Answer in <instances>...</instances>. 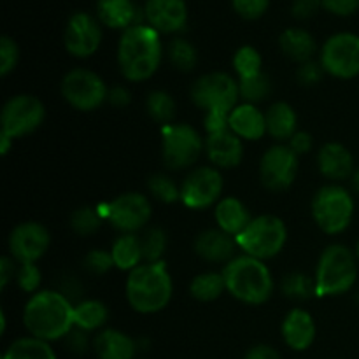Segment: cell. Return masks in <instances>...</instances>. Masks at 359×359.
Instances as JSON below:
<instances>
[{
    "mask_svg": "<svg viewBox=\"0 0 359 359\" xmlns=\"http://www.w3.org/2000/svg\"><path fill=\"white\" fill-rule=\"evenodd\" d=\"M163 60L161 34L147 23L133 25L121 32L118 42V67L130 83L147 81L158 72Z\"/></svg>",
    "mask_w": 359,
    "mask_h": 359,
    "instance_id": "6da1fadb",
    "label": "cell"
},
{
    "mask_svg": "<svg viewBox=\"0 0 359 359\" xmlns=\"http://www.w3.org/2000/svg\"><path fill=\"white\" fill-rule=\"evenodd\" d=\"M23 325L30 337L44 342L67 339L74 326V305L63 293L41 290L30 294L23 309Z\"/></svg>",
    "mask_w": 359,
    "mask_h": 359,
    "instance_id": "7a4b0ae2",
    "label": "cell"
},
{
    "mask_svg": "<svg viewBox=\"0 0 359 359\" xmlns=\"http://www.w3.org/2000/svg\"><path fill=\"white\" fill-rule=\"evenodd\" d=\"M174 294V280L165 262L142 263L128 273L126 300L139 314H156L163 311Z\"/></svg>",
    "mask_w": 359,
    "mask_h": 359,
    "instance_id": "3957f363",
    "label": "cell"
},
{
    "mask_svg": "<svg viewBox=\"0 0 359 359\" xmlns=\"http://www.w3.org/2000/svg\"><path fill=\"white\" fill-rule=\"evenodd\" d=\"M226 293L248 305H262L273 293V277L262 259L241 255L224 265L223 272Z\"/></svg>",
    "mask_w": 359,
    "mask_h": 359,
    "instance_id": "277c9868",
    "label": "cell"
},
{
    "mask_svg": "<svg viewBox=\"0 0 359 359\" xmlns=\"http://www.w3.org/2000/svg\"><path fill=\"white\" fill-rule=\"evenodd\" d=\"M356 279V252L342 244L328 245L319 256L318 266H316V297L328 298L347 293L349 290H353Z\"/></svg>",
    "mask_w": 359,
    "mask_h": 359,
    "instance_id": "5b68a950",
    "label": "cell"
},
{
    "mask_svg": "<svg viewBox=\"0 0 359 359\" xmlns=\"http://www.w3.org/2000/svg\"><path fill=\"white\" fill-rule=\"evenodd\" d=\"M235 241L242 255L265 262L283 251L287 241V228L280 217L262 214L252 217L251 223L235 237Z\"/></svg>",
    "mask_w": 359,
    "mask_h": 359,
    "instance_id": "8992f818",
    "label": "cell"
},
{
    "mask_svg": "<svg viewBox=\"0 0 359 359\" xmlns=\"http://www.w3.org/2000/svg\"><path fill=\"white\" fill-rule=\"evenodd\" d=\"M312 219L328 235H339L349 228L354 217V198L340 184H326L316 191L311 203Z\"/></svg>",
    "mask_w": 359,
    "mask_h": 359,
    "instance_id": "52a82bcc",
    "label": "cell"
},
{
    "mask_svg": "<svg viewBox=\"0 0 359 359\" xmlns=\"http://www.w3.org/2000/svg\"><path fill=\"white\" fill-rule=\"evenodd\" d=\"M241 91L238 81L226 72H209L200 76L191 88V100L196 107L203 109L205 114H226L238 105Z\"/></svg>",
    "mask_w": 359,
    "mask_h": 359,
    "instance_id": "ba28073f",
    "label": "cell"
},
{
    "mask_svg": "<svg viewBox=\"0 0 359 359\" xmlns=\"http://www.w3.org/2000/svg\"><path fill=\"white\" fill-rule=\"evenodd\" d=\"M205 151V139L186 123H170L161 130V156L170 170H182L196 163Z\"/></svg>",
    "mask_w": 359,
    "mask_h": 359,
    "instance_id": "9c48e42d",
    "label": "cell"
},
{
    "mask_svg": "<svg viewBox=\"0 0 359 359\" xmlns=\"http://www.w3.org/2000/svg\"><path fill=\"white\" fill-rule=\"evenodd\" d=\"M62 97L70 107L90 112L100 107L109 97V88L97 72L90 69H74L63 76L60 84Z\"/></svg>",
    "mask_w": 359,
    "mask_h": 359,
    "instance_id": "30bf717a",
    "label": "cell"
},
{
    "mask_svg": "<svg viewBox=\"0 0 359 359\" xmlns=\"http://www.w3.org/2000/svg\"><path fill=\"white\" fill-rule=\"evenodd\" d=\"M319 63L326 74L337 79H354L359 76V35L339 32L326 39L319 51Z\"/></svg>",
    "mask_w": 359,
    "mask_h": 359,
    "instance_id": "8fae6325",
    "label": "cell"
},
{
    "mask_svg": "<svg viewBox=\"0 0 359 359\" xmlns=\"http://www.w3.org/2000/svg\"><path fill=\"white\" fill-rule=\"evenodd\" d=\"M46 118V107L34 95H16L4 104L2 116V135L16 140L34 133L42 125Z\"/></svg>",
    "mask_w": 359,
    "mask_h": 359,
    "instance_id": "7c38bea8",
    "label": "cell"
},
{
    "mask_svg": "<svg viewBox=\"0 0 359 359\" xmlns=\"http://www.w3.org/2000/svg\"><path fill=\"white\" fill-rule=\"evenodd\" d=\"M224 181L219 168L200 167L189 172L181 184V202L191 210L209 209L221 200Z\"/></svg>",
    "mask_w": 359,
    "mask_h": 359,
    "instance_id": "4fadbf2b",
    "label": "cell"
},
{
    "mask_svg": "<svg viewBox=\"0 0 359 359\" xmlns=\"http://www.w3.org/2000/svg\"><path fill=\"white\" fill-rule=\"evenodd\" d=\"M151 216L153 207L149 198L137 191L116 196L104 210V217L121 233H137L149 223Z\"/></svg>",
    "mask_w": 359,
    "mask_h": 359,
    "instance_id": "5bb4252c",
    "label": "cell"
},
{
    "mask_svg": "<svg viewBox=\"0 0 359 359\" xmlns=\"http://www.w3.org/2000/svg\"><path fill=\"white\" fill-rule=\"evenodd\" d=\"M298 154L287 144L269 147L259 161V179L270 191H284L291 188L298 174Z\"/></svg>",
    "mask_w": 359,
    "mask_h": 359,
    "instance_id": "9a60e30c",
    "label": "cell"
},
{
    "mask_svg": "<svg viewBox=\"0 0 359 359\" xmlns=\"http://www.w3.org/2000/svg\"><path fill=\"white\" fill-rule=\"evenodd\" d=\"M63 44L74 58H90L102 44V23L97 16L76 13L69 18L63 32Z\"/></svg>",
    "mask_w": 359,
    "mask_h": 359,
    "instance_id": "2e32d148",
    "label": "cell"
},
{
    "mask_svg": "<svg viewBox=\"0 0 359 359\" xmlns=\"http://www.w3.org/2000/svg\"><path fill=\"white\" fill-rule=\"evenodd\" d=\"M11 258L18 263H37L48 252L51 235L48 228L35 221H27L14 226L9 235Z\"/></svg>",
    "mask_w": 359,
    "mask_h": 359,
    "instance_id": "e0dca14e",
    "label": "cell"
},
{
    "mask_svg": "<svg viewBox=\"0 0 359 359\" xmlns=\"http://www.w3.org/2000/svg\"><path fill=\"white\" fill-rule=\"evenodd\" d=\"M142 13L146 23L160 34H177L188 25L186 0H146Z\"/></svg>",
    "mask_w": 359,
    "mask_h": 359,
    "instance_id": "ac0fdd59",
    "label": "cell"
},
{
    "mask_svg": "<svg viewBox=\"0 0 359 359\" xmlns=\"http://www.w3.org/2000/svg\"><path fill=\"white\" fill-rule=\"evenodd\" d=\"M205 153L214 167L226 170V168H235L241 165L244 158V144L241 137L226 128L216 133H207Z\"/></svg>",
    "mask_w": 359,
    "mask_h": 359,
    "instance_id": "d6986e66",
    "label": "cell"
},
{
    "mask_svg": "<svg viewBox=\"0 0 359 359\" xmlns=\"http://www.w3.org/2000/svg\"><path fill=\"white\" fill-rule=\"evenodd\" d=\"M238 245L235 237L228 235L226 231L219 228H210V230L198 233L195 241V252L202 259L209 263H230L231 259L237 258Z\"/></svg>",
    "mask_w": 359,
    "mask_h": 359,
    "instance_id": "ffe728a7",
    "label": "cell"
},
{
    "mask_svg": "<svg viewBox=\"0 0 359 359\" xmlns=\"http://www.w3.org/2000/svg\"><path fill=\"white\" fill-rule=\"evenodd\" d=\"M280 333L286 346L293 351H307L316 340L314 318L305 309H291L284 318Z\"/></svg>",
    "mask_w": 359,
    "mask_h": 359,
    "instance_id": "44dd1931",
    "label": "cell"
},
{
    "mask_svg": "<svg viewBox=\"0 0 359 359\" xmlns=\"http://www.w3.org/2000/svg\"><path fill=\"white\" fill-rule=\"evenodd\" d=\"M318 167L330 181H346L354 174V158L344 144L326 142L318 153Z\"/></svg>",
    "mask_w": 359,
    "mask_h": 359,
    "instance_id": "7402d4cb",
    "label": "cell"
},
{
    "mask_svg": "<svg viewBox=\"0 0 359 359\" xmlns=\"http://www.w3.org/2000/svg\"><path fill=\"white\" fill-rule=\"evenodd\" d=\"M144 16L133 0H97V18L104 27L125 32Z\"/></svg>",
    "mask_w": 359,
    "mask_h": 359,
    "instance_id": "603a6c76",
    "label": "cell"
},
{
    "mask_svg": "<svg viewBox=\"0 0 359 359\" xmlns=\"http://www.w3.org/2000/svg\"><path fill=\"white\" fill-rule=\"evenodd\" d=\"M228 128L242 140H259L266 133L265 112L255 104H238L228 116Z\"/></svg>",
    "mask_w": 359,
    "mask_h": 359,
    "instance_id": "cb8c5ba5",
    "label": "cell"
},
{
    "mask_svg": "<svg viewBox=\"0 0 359 359\" xmlns=\"http://www.w3.org/2000/svg\"><path fill=\"white\" fill-rule=\"evenodd\" d=\"M214 219L219 230L226 231L231 237H237L244 231V228L251 223V214L244 202H241L235 196H224L216 203L214 209Z\"/></svg>",
    "mask_w": 359,
    "mask_h": 359,
    "instance_id": "d4e9b609",
    "label": "cell"
},
{
    "mask_svg": "<svg viewBox=\"0 0 359 359\" xmlns=\"http://www.w3.org/2000/svg\"><path fill=\"white\" fill-rule=\"evenodd\" d=\"M280 51L297 63H307L312 62L314 55L318 53V42H316L314 35L309 30L300 27H290L280 34L279 37Z\"/></svg>",
    "mask_w": 359,
    "mask_h": 359,
    "instance_id": "484cf974",
    "label": "cell"
},
{
    "mask_svg": "<svg viewBox=\"0 0 359 359\" xmlns=\"http://www.w3.org/2000/svg\"><path fill=\"white\" fill-rule=\"evenodd\" d=\"M98 359H133L137 353L135 340L119 330H102L93 340Z\"/></svg>",
    "mask_w": 359,
    "mask_h": 359,
    "instance_id": "4316f807",
    "label": "cell"
},
{
    "mask_svg": "<svg viewBox=\"0 0 359 359\" xmlns=\"http://www.w3.org/2000/svg\"><path fill=\"white\" fill-rule=\"evenodd\" d=\"M266 133L276 140H290L298 132V118L287 102H276L265 112Z\"/></svg>",
    "mask_w": 359,
    "mask_h": 359,
    "instance_id": "83f0119b",
    "label": "cell"
},
{
    "mask_svg": "<svg viewBox=\"0 0 359 359\" xmlns=\"http://www.w3.org/2000/svg\"><path fill=\"white\" fill-rule=\"evenodd\" d=\"M112 259H114L116 269L123 272H132L137 266L144 263L142 244L137 233H123L114 241L111 249Z\"/></svg>",
    "mask_w": 359,
    "mask_h": 359,
    "instance_id": "f1b7e54d",
    "label": "cell"
},
{
    "mask_svg": "<svg viewBox=\"0 0 359 359\" xmlns=\"http://www.w3.org/2000/svg\"><path fill=\"white\" fill-rule=\"evenodd\" d=\"M107 305L100 300H83L74 305V326L81 332H95L107 323Z\"/></svg>",
    "mask_w": 359,
    "mask_h": 359,
    "instance_id": "f546056e",
    "label": "cell"
},
{
    "mask_svg": "<svg viewBox=\"0 0 359 359\" xmlns=\"http://www.w3.org/2000/svg\"><path fill=\"white\" fill-rule=\"evenodd\" d=\"M2 359H58L49 342L35 337H23L11 344Z\"/></svg>",
    "mask_w": 359,
    "mask_h": 359,
    "instance_id": "4dcf8cb0",
    "label": "cell"
},
{
    "mask_svg": "<svg viewBox=\"0 0 359 359\" xmlns=\"http://www.w3.org/2000/svg\"><path fill=\"white\" fill-rule=\"evenodd\" d=\"M226 291L223 273L217 272H203L193 277L189 284V293L198 302H214Z\"/></svg>",
    "mask_w": 359,
    "mask_h": 359,
    "instance_id": "1f68e13d",
    "label": "cell"
},
{
    "mask_svg": "<svg viewBox=\"0 0 359 359\" xmlns=\"http://www.w3.org/2000/svg\"><path fill=\"white\" fill-rule=\"evenodd\" d=\"M168 60L181 72H191L198 63V53L191 42L182 37H175L168 44Z\"/></svg>",
    "mask_w": 359,
    "mask_h": 359,
    "instance_id": "d6a6232c",
    "label": "cell"
},
{
    "mask_svg": "<svg viewBox=\"0 0 359 359\" xmlns=\"http://www.w3.org/2000/svg\"><path fill=\"white\" fill-rule=\"evenodd\" d=\"M146 111L151 119L161 123V125H170L175 116V102L167 91H151L146 100Z\"/></svg>",
    "mask_w": 359,
    "mask_h": 359,
    "instance_id": "836d02e7",
    "label": "cell"
},
{
    "mask_svg": "<svg viewBox=\"0 0 359 359\" xmlns=\"http://www.w3.org/2000/svg\"><path fill=\"white\" fill-rule=\"evenodd\" d=\"M233 69L238 79L258 76L263 72V58L259 51L252 46H242L233 55Z\"/></svg>",
    "mask_w": 359,
    "mask_h": 359,
    "instance_id": "e575fe53",
    "label": "cell"
},
{
    "mask_svg": "<svg viewBox=\"0 0 359 359\" xmlns=\"http://www.w3.org/2000/svg\"><path fill=\"white\" fill-rule=\"evenodd\" d=\"M102 219H104V214L100 210L84 205L70 214V228L81 237H90V235H95L100 230Z\"/></svg>",
    "mask_w": 359,
    "mask_h": 359,
    "instance_id": "d590c367",
    "label": "cell"
},
{
    "mask_svg": "<svg viewBox=\"0 0 359 359\" xmlns=\"http://www.w3.org/2000/svg\"><path fill=\"white\" fill-rule=\"evenodd\" d=\"M238 91H241L242 102L256 105L269 97L272 91V83H270L269 76L262 72L258 76L248 77V79H238Z\"/></svg>",
    "mask_w": 359,
    "mask_h": 359,
    "instance_id": "8d00e7d4",
    "label": "cell"
},
{
    "mask_svg": "<svg viewBox=\"0 0 359 359\" xmlns=\"http://www.w3.org/2000/svg\"><path fill=\"white\" fill-rule=\"evenodd\" d=\"M140 244H142L144 263L163 262L165 249H167V235L161 228H149L140 235Z\"/></svg>",
    "mask_w": 359,
    "mask_h": 359,
    "instance_id": "74e56055",
    "label": "cell"
},
{
    "mask_svg": "<svg viewBox=\"0 0 359 359\" xmlns=\"http://www.w3.org/2000/svg\"><path fill=\"white\" fill-rule=\"evenodd\" d=\"M280 287H283V293L291 300H307L312 294H316L314 280L300 272L287 273Z\"/></svg>",
    "mask_w": 359,
    "mask_h": 359,
    "instance_id": "f35d334b",
    "label": "cell"
},
{
    "mask_svg": "<svg viewBox=\"0 0 359 359\" xmlns=\"http://www.w3.org/2000/svg\"><path fill=\"white\" fill-rule=\"evenodd\" d=\"M147 189L156 200L163 203H174L181 200V186L175 184L168 175L156 174L147 181Z\"/></svg>",
    "mask_w": 359,
    "mask_h": 359,
    "instance_id": "ab89813d",
    "label": "cell"
},
{
    "mask_svg": "<svg viewBox=\"0 0 359 359\" xmlns=\"http://www.w3.org/2000/svg\"><path fill=\"white\" fill-rule=\"evenodd\" d=\"M18 272H16V283L20 286V290H23L25 293H37L41 291V279L42 273L35 263H18Z\"/></svg>",
    "mask_w": 359,
    "mask_h": 359,
    "instance_id": "60d3db41",
    "label": "cell"
},
{
    "mask_svg": "<svg viewBox=\"0 0 359 359\" xmlns=\"http://www.w3.org/2000/svg\"><path fill=\"white\" fill-rule=\"evenodd\" d=\"M84 269L88 270L93 276H104L109 270L114 266V259H112L111 251H105V249H93V251L88 252L83 259Z\"/></svg>",
    "mask_w": 359,
    "mask_h": 359,
    "instance_id": "b9f144b4",
    "label": "cell"
},
{
    "mask_svg": "<svg viewBox=\"0 0 359 359\" xmlns=\"http://www.w3.org/2000/svg\"><path fill=\"white\" fill-rule=\"evenodd\" d=\"M235 13L245 21H256L269 11L270 0H230Z\"/></svg>",
    "mask_w": 359,
    "mask_h": 359,
    "instance_id": "7bdbcfd3",
    "label": "cell"
},
{
    "mask_svg": "<svg viewBox=\"0 0 359 359\" xmlns=\"http://www.w3.org/2000/svg\"><path fill=\"white\" fill-rule=\"evenodd\" d=\"M18 60H20V48L14 42V39L4 35L0 39V74H2V77L9 76L16 69Z\"/></svg>",
    "mask_w": 359,
    "mask_h": 359,
    "instance_id": "ee69618b",
    "label": "cell"
},
{
    "mask_svg": "<svg viewBox=\"0 0 359 359\" xmlns=\"http://www.w3.org/2000/svg\"><path fill=\"white\" fill-rule=\"evenodd\" d=\"M325 69L319 62H307L302 63L297 70V79L302 86H316L318 83H321L323 76H325Z\"/></svg>",
    "mask_w": 359,
    "mask_h": 359,
    "instance_id": "f6af8a7d",
    "label": "cell"
},
{
    "mask_svg": "<svg viewBox=\"0 0 359 359\" xmlns=\"http://www.w3.org/2000/svg\"><path fill=\"white\" fill-rule=\"evenodd\" d=\"M323 9L333 16H353L359 11V0H323Z\"/></svg>",
    "mask_w": 359,
    "mask_h": 359,
    "instance_id": "bcb514c9",
    "label": "cell"
},
{
    "mask_svg": "<svg viewBox=\"0 0 359 359\" xmlns=\"http://www.w3.org/2000/svg\"><path fill=\"white\" fill-rule=\"evenodd\" d=\"M319 9H323V0H294L291 6V14L297 20L305 21L314 18Z\"/></svg>",
    "mask_w": 359,
    "mask_h": 359,
    "instance_id": "7dc6e473",
    "label": "cell"
},
{
    "mask_svg": "<svg viewBox=\"0 0 359 359\" xmlns=\"http://www.w3.org/2000/svg\"><path fill=\"white\" fill-rule=\"evenodd\" d=\"M287 146L291 147L293 153H297L298 156L309 153L312 149V137L307 132H297L290 140H287Z\"/></svg>",
    "mask_w": 359,
    "mask_h": 359,
    "instance_id": "c3c4849f",
    "label": "cell"
},
{
    "mask_svg": "<svg viewBox=\"0 0 359 359\" xmlns=\"http://www.w3.org/2000/svg\"><path fill=\"white\" fill-rule=\"evenodd\" d=\"M14 263L18 262L11 258V256H4L2 262H0V286H2V290H6L9 280L16 277L18 266L14 265Z\"/></svg>",
    "mask_w": 359,
    "mask_h": 359,
    "instance_id": "681fc988",
    "label": "cell"
},
{
    "mask_svg": "<svg viewBox=\"0 0 359 359\" xmlns=\"http://www.w3.org/2000/svg\"><path fill=\"white\" fill-rule=\"evenodd\" d=\"M107 100L116 107H125V105L130 104L132 98H130V91L125 86H114L112 90H109Z\"/></svg>",
    "mask_w": 359,
    "mask_h": 359,
    "instance_id": "f907efd6",
    "label": "cell"
},
{
    "mask_svg": "<svg viewBox=\"0 0 359 359\" xmlns=\"http://www.w3.org/2000/svg\"><path fill=\"white\" fill-rule=\"evenodd\" d=\"M244 359H280L279 353L270 346H256L245 354Z\"/></svg>",
    "mask_w": 359,
    "mask_h": 359,
    "instance_id": "816d5d0a",
    "label": "cell"
},
{
    "mask_svg": "<svg viewBox=\"0 0 359 359\" xmlns=\"http://www.w3.org/2000/svg\"><path fill=\"white\" fill-rule=\"evenodd\" d=\"M11 144H14V140H13V139H9V137L2 135V133H0V153H2L4 156H6V154L9 153Z\"/></svg>",
    "mask_w": 359,
    "mask_h": 359,
    "instance_id": "f5cc1de1",
    "label": "cell"
},
{
    "mask_svg": "<svg viewBox=\"0 0 359 359\" xmlns=\"http://www.w3.org/2000/svg\"><path fill=\"white\" fill-rule=\"evenodd\" d=\"M353 188H354V191L356 193H359V168H356V170H354V174H353Z\"/></svg>",
    "mask_w": 359,
    "mask_h": 359,
    "instance_id": "db71d44e",
    "label": "cell"
},
{
    "mask_svg": "<svg viewBox=\"0 0 359 359\" xmlns=\"http://www.w3.org/2000/svg\"><path fill=\"white\" fill-rule=\"evenodd\" d=\"M356 258H358V262H359V241H358V244H356Z\"/></svg>",
    "mask_w": 359,
    "mask_h": 359,
    "instance_id": "11a10c76",
    "label": "cell"
}]
</instances>
